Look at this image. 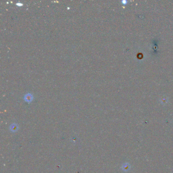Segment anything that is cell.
Returning a JSON list of instances; mask_svg holds the SVG:
<instances>
[{
  "instance_id": "cell-1",
  "label": "cell",
  "mask_w": 173,
  "mask_h": 173,
  "mask_svg": "<svg viewBox=\"0 0 173 173\" xmlns=\"http://www.w3.org/2000/svg\"><path fill=\"white\" fill-rule=\"evenodd\" d=\"M34 99L33 94L31 93H26L25 96H24V100H25L26 102L30 103L32 102V100Z\"/></svg>"
},
{
  "instance_id": "cell-2",
  "label": "cell",
  "mask_w": 173,
  "mask_h": 173,
  "mask_svg": "<svg viewBox=\"0 0 173 173\" xmlns=\"http://www.w3.org/2000/svg\"><path fill=\"white\" fill-rule=\"evenodd\" d=\"M130 168V165L127 163H126V164H123L122 167V170L124 171H126V172L129 170Z\"/></svg>"
},
{
  "instance_id": "cell-3",
  "label": "cell",
  "mask_w": 173,
  "mask_h": 173,
  "mask_svg": "<svg viewBox=\"0 0 173 173\" xmlns=\"http://www.w3.org/2000/svg\"><path fill=\"white\" fill-rule=\"evenodd\" d=\"M17 129H18V127L17 124H13L11 126L10 129L12 132H16V131H17Z\"/></svg>"
},
{
  "instance_id": "cell-4",
  "label": "cell",
  "mask_w": 173,
  "mask_h": 173,
  "mask_svg": "<svg viewBox=\"0 0 173 173\" xmlns=\"http://www.w3.org/2000/svg\"><path fill=\"white\" fill-rule=\"evenodd\" d=\"M127 0H122L121 1V3L124 4V5H126L127 3Z\"/></svg>"
},
{
  "instance_id": "cell-5",
  "label": "cell",
  "mask_w": 173,
  "mask_h": 173,
  "mask_svg": "<svg viewBox=\"0 0 173 173\" xmlns=\"http://www.w3.org/2000/svg\"><path fill=\"white\" fill-rule=\"evenodd\" d=\"M22 5L23 4L21 3H16V5H17V6H22Z\"/></svg>"
}]
</instances>
